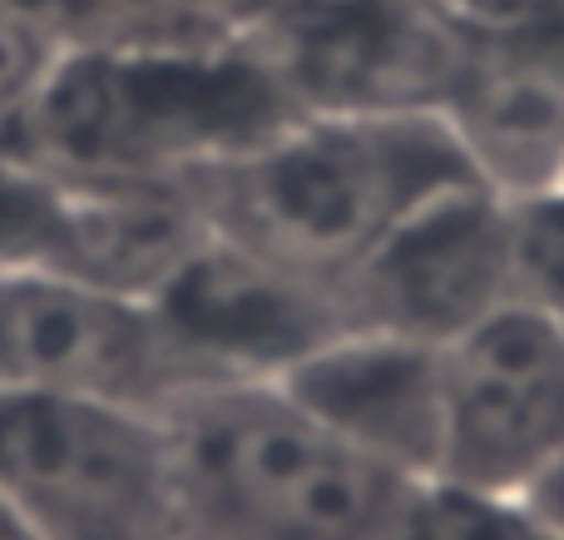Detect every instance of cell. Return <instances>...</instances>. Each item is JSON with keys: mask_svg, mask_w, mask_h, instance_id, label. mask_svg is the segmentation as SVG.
<instances>
[{"mask_svg": "<svg viewBox=\"0 0 564 540\" xmlns=\"http://www.w3.org/2000/svg\"><path fill=\"white\" fill-rule=\"evenodd\" d=\"M302 115L268 55L224 40H69L0 139L75 179L188 184Z\"/></svg>", "mask_w": 564, "mask_h": 540, "instance_id": "1", "label": "cell"}, {"mask_svg": "<svg viewBox=\"0 0 564 540\" xmlns=\"http://www.w3.org/2000/svg\"><path fill=\"white\" fill-rule=\"evenodd\" d=\"M476 179L486 174L441 109H302L248 154L194 174L188 194L218 238L341 283L416 208Z\"/></svg>", "mask_w": 564, "mask_h": 540, "instance_id": "2", "label": "cell"}, {"mask_svg": "<svg viewBox=\"0 0 564 540\" xmlns=\"http://www.w3.org/2000/svg\"><path fill=\"white\" fill-rule=\"evenodd\" d=\"M184 540H391L411 476L278 382H218L169 417Z\"/></svg>", "mask_w": 564, "mask_h": 540, "instance_id": "3", "label": "cell"}, {"mask_svg": "<svg viewBox=\"0 0 564 540\" xmlns=\"http://www.w3.org/2000/svg\"><path fill=\"white\" fill-rule=\"evenodd\" d=\"M0 501L40 540H184L164 417L0 382Z\"/></svg>", "mask_w": 564, "mask_h": 540, "instance_id": "4", "label": "cell"}, {"mask_svg": "<svg viewBox=\"0 0 564 540\" xmlns=\"http://www.w3.org/2000/svg\"><path fill=\"white\" fill-rule=\"evenodd\" d=\"M0 382L99 397L149 417H174L214 377L149 298L79 278L0 283Z\"/></svg>", "mask_w": 564, "mask_h": 540, "instance_id": "5", "label": "cell"}, {"mask_svg": "<svg viewBox=\"0 0 564 540\" xmlns=\"http://www.w3.org/2000/svg\"><path fill=\"white\" fill-rule=\"evenodd\" d=\"M564 446V327L500 303L441 343L436 482L520 496Z\"/></svg>", "mask_w": 564, "mask_h": 540, "instance_id": "6", "label": "cell"}, {"mask_svg": "<svg viewBox=\"0 0 564 540\" xmlns=\"http://www.w3.org/2000/svg\"><path fill=\"white\" fill-rule=\"evenodd\" d=\"M248 40L297 109H441L476 35L431 0H263Z\"/></svg>", "mask_w": 564, "mask_h": 540, "instance_id": "7", "label": "cell"}, {"mask_svg": "<svg viewBox=\"0 0 564 540\" xmlns=\"http://www.w3.org/2000/svg\"><path fill=\"white\" fill-rule=\"evenodd\" d=\"M351 327L446 343L510 303L506 194L486 179L446 188L341 278Z\"/></svg>", "mask_w": 564, "mask_h": 540, "instance_id": "8", "label": "cell"}, {"mask_svg": "<svg viewBox=\"0 0 564 540\" xmlns=\"http://www.w3.org/2000/svg\"><path fill=\"white\" fill-rule=\"evenodd\" d=\"M154 307L224 382H278L292 363L351 327L341 283L292 273L214 228L154 293Z\"/></svg>", "mask_w": 564, "mask_h": 540, "instance_id": "9", "label": "cell"}, {"mask_svg": "<svg viewBox=\"0 0 564 540\" xmlns=\"http://www.w3.org/2000/svg\"><path fill=\"white\" fill-rule=\"evenodd\" d=\"M317 422L397 466L411 482L436 476L441 456V343L381 327H347L278 377Z\"/></svg>", "mask_w": 564, "mask_h": 540, "instance_id": "10", "label": "cell"}, {"mask_svg": "<svg viewBox=\"0 0 564 540\" xmlns=\"http://www.w3.org/2000/svg\"><path fill=\"white\" fill-rule=\"evenodd\" d=\"M79 244V179L0 139V283L69 278Z\"/></svg>", "mask_w": 564, "mask_h": 540, "instance_id": "11", "label": "cell"}, {"mask_svg": "<svg viewBox=\"0 0 564 540\" xmlns=\"http://www.w3.org/2000/svg\"><path fill=\"white\" fill-rule=\"evenodd\" d=\"M510 303L564 327V179L506 194Z\"/></svg>", "mask_w": 564, "mask_h": 540, "instance_id": "12", "label": "cell"}, {"mask_svg": "<svg viewBox=\"0 0 564 540\" xmlns=\"http://www.w3.org/2000/svg\"><path fill=\"white\" fill-rule=\"evenodd\" d=\"M391 540H564V536L540 521L520 496L470 492V486L426 476V482L411 486L406 511H401Z\"/></svg>", "mask_w": 564, "mask_h": 540, "instance_id": "13", "label": "cell"}, {"mask_svg": "<svg viewBox=\"0 0 564 540\" xmlns=\"http://www.w3.org/2000/svg\"><path fill=\"white\" fill-rule=\"evenodd\" d=\"M466 35H506L545 15V0H431Z\"/></svg>", "mask_w": 564, "mask_h": 540, "instance_id": "14", "label": "cell"}, {"mask_svg": "<svg viewBox=\"0 0 564 540\" xmlns=\"http://www.w3.org/2000/svg\"><path fill=\"white\" fill-rule=\"evenodd\" d=\"M520 501H525L545 526H555V531L564 536V446L555 452V462L520 492Z\"/></svg>", "mask_w": 564, "mask_h": 540, "instance_id": "15", "label": "cell"}, {"mask_svg": "<svg viewBox=\"0 0 564 540\" xmlns=\"http://www.w3.org/2000/svg\"><path fill=\"white\" fill-rule=\"evenodd\" d=\"M0 540H40L35 531H30V526L25 521H20V516L15 511H10V506L6 501H0Z\"/></svg>", "mask_w": 564, "mask_h": 540, "instance_id": "16", "label": "cell"}, {"mask_svg": "<svg viewBox=\"0 0 564 540\" xmlns=\"http://www.w3.org/2000/svg\"><path fill=\"white\" fill-rule=\"evenodd\" d=\"M10 10H30V15H45V20H59V0H0ZM65 30V25H59Z\"/></svg>", "mask_w": 564, "mask_h": 540, "instance_id": "17", "label": "cell"}, {"mask_svg": "<svg viewBox=\"0 0 564 540\" xmlns=\"http://www.w3.org/2000/svg\"><path fill=\"white\" fill-rule=\"evenodd\" d=\"M545 15H564V0H545Z\"/></svg>", "mask_w": 564, "mask_h": 540, "instance_id": "18", "label": "cell"}]
</instances>
